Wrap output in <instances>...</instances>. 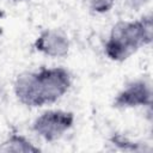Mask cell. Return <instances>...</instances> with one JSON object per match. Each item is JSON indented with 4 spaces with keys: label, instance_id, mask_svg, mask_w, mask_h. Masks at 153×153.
I'll list each match as a JSON object with an SVG mask.
<instances>
[{
    "label": "cell",
    "instance_id": "cell-1",
    "mask_svg": "<svg viewBox=\"0 0 153 153\" xmlns=\"http://www.w3.org/2000/svg\"><path fill=\"white\" fill-rule=\"evenodd\" d=\"M72 85L69 72L63 67H42L36 72H24L16 78L14 94L30 108L43 106L59 100Z\"/></svg>",
    "mask_w": 153,
    "mask_h": 153
},
{
    "label": "cell",
    "instance_id": "cell-2",
    "mask_svg": "<svg viewBox=\"0 0 153 153\" xmlns=\"http://www.w3.org/2000/svg\"><path fill=\"white\" fill-rule=\"evenodd\" d=\"M152 17L147 14L139 20H120L110 32L105 44V55L116 62H122L141 47L152 42Z\"/></svg>",
    "mask_w": 153,
    "mask_h": 153
},
{
    "label": "cell",
    "instance_id": "cell-3",
    "mask_svg": "<svg viewBox=\"0 0 153 153\" xmlns=\"http://www.w3.org/2000/svg\"><path fill=\"white\" fill-rule=\"evenodd\" d=\"M74 124V114L65 110H47L32 123V130L43 140H59Z\"/></svg>",
    "mask_w": 153,
    "mask_h": 153
},
{
    "label": "cell",
    "instance_id": "cell-4",
    "mask_svg": "<svg viewBox=\"0 0 153 153\" xmlns=\"http://www.w3.org/2000/svg\"><path fill=\"white\" fill-rule=\"evenodd\" d=\"M152 104V86L145 79H137L129 82L121 90L114 100V106L117 109H129L139 106H151Z\"/></svg>",
    "mask_w": 153,
    "mask_h": 153
},
{
    "label": "cell",
    "instance_id": "cell-5",
    "mask_svg": "<svg viewBox=\"0 0 153 153\" xmlns=\"http://www.w3.org/2000/svg\"><path fill=\"white\" fill-rule=\"evenodd\" d=\"M33 47L37 51L50 57H65L69 53L68 37L60 30L45 29L35 39Z\"/></svg>",
    "mask_w": 153,
    "mask_h": 153
},
{
    "label": "cell",
    "instance_id": "cell-6",
    "mask_svg": "<svg viewBox=\"0 0 153 153\" xmlns=\"http://www.w3.org/2000/svg\"><path fill=\"white\" fill-rule=\"evenodd\" d=\"M41 149L35 146L30 140L20 134H11L0 146V152H39Z\"/></svg>",
    "mask_w": 153,
    "mask_h": 153
},
{
    "label": "cell",
    "instance_id": "cell-7",
    "mask_svg": "<svg viewBox=\"0 0 153 153\" xmlns=\"http://www.w3.org/2000/svg\"><path fill=\"white\" fill-rule=\"evenodd\" d=\"M115 2L116 0H86L87 7L90 8V11L99 14L109 12L114 7Z\"/></svg>",
    "mask_w": 153,
    "mask_h": 153
},
{
    "label": "cell",
    "instance_id": "cell-8",
    "mask_svg": "<svg viewBox=\"0 0 153 153\" xmlns=\"http://www.w3.org/2000/svg\"><path fill=\"white\" fill-rule=\"evenodd\" d=\"M111 143L116 147H118L120 149H123V151H140L139 148V145L130 141L129 139H127L126 136L121 135V134H114L110 139Z\"/></svg>",
    "mask_w": 153,
    "mask_h": 153
},
{
    "label": "cell",
    "instance_id": "cell-9",
    "mask_svg": "<svg viewBox=\"0 0 153 153\" xmlns=\"http://www.w3.org/2000/svg\"><path fill=\"white\" fill-rule=\"evenodd\" d=\"M147 0H128V4L130 5V7L133 8H137L140 6H142Z\"/></svg>",
    "mask_w": 153,
    "mask_h": 153
},
{
    "label": "cell",
    "instance_id": "cell-10",
    "mask_svg": "<svg viewBox=\"0 0 153 153\" xmlns=\"http://www.w3.org/2000/svg\"><path fill=\"white\" fill-rule=\"evenodd\" d=\"M12 2H24V1H27V0H11Z\"/></svg>",
    "mask_w": 153,
    "mask_h": 153
}]
</instances>
